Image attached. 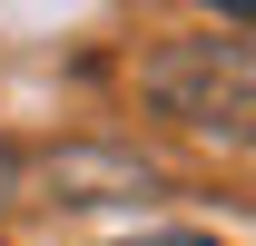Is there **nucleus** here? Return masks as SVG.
<instances>
[{"label":"nucleus","instance_id":"1","mask_svg":"<svg viewBox=\"0 0 256 246\" xmlns=\"http://www.w3.org/2000/svg\"><path fill=\"white\" fill-rule=\"evenodd\" d=\"M148 98L207 138H256V40H168L148 60Z\"/></svg>","mask_w":256,"mask_h":246},{"label":"nucleus","instance_id":"4","mask_svg":"<svg viewBox=\"0 0 256 246\" xmlns=\"http://www.w3.org/2000/svg\"><path fill=\"white\" fill-rule=\"evenodd\" d=\"M226 20H236V30H256V0H226Z\"/></svg>","mask_w":256,"mask_h":246},{"label":"nucleus","instance_id":"3","mask_svg":"<svg viewBox=\"0 0 256 246\" xmlns=\"http://www.w3.org/2000/svg\"><path fill=\"white\" fill-rule=\"evenodd\" d=\"M118 246H217V236H197V226H168V236H118Z\"/></svg>","mask_w":256,"mask_h":246},{"label":"nucleus","instance_id":"2","mask_svg":"<svg viewBox=\"0 0 256 246\" xmlns=\"http://www.w3.org/2000/svg\"><path fill=\"white\" fill-rule=\"evenodd\" d=\"M20 168H30V158H20V148H10V138H0V207L20 197Z\"/></svg>","mask_w":256,"mask_h":246}]
</instances>
